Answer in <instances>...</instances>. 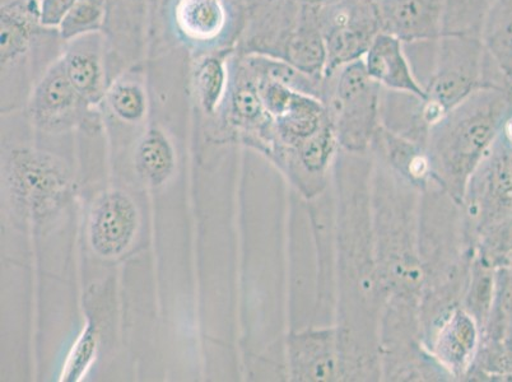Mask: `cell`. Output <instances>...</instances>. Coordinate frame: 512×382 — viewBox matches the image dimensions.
Listing matches in <instances>:
<instances>
[{"instance_id":"6da1fadb","label":"cell","mask_w":512,"mask_h":382,"mask_svg":"<svg viewBox=\"0 0 512 382\" xmlns=\"http://www.w3.org/2000/svg\"><path fill=\"white\" fill-rule=\"evenodd\" d=\"M372 241L384 309L420 312L422 191L379 158L371 185Z\"/></svg>"},{"instance_id":"7a4b0ae2","label":"cell","mask_w":512,"mask_h":382,"mask_svg":"<svg viewBox=\"0 0 512 382\" xmlns=\"http://www.w3.org/2000/svg\"><path fill=\"white\" fill-rule=\"evenodd\" d=\"M512 110V87H482L428 132L432 179L462 206L470 177Z\"/></svg>"},{"instance_id":"3957f363","label":"cell","mask_w":512,"mask_h":382,"mask_svg":"<svg viewBox=\"0 0 512 382\" xmlns=\"http://www.w3.org/2000/svg\"><path fill=\"white\" fill-rule=\"evenodd\" d=\"M65 41L40 21L39 0L0 7L2 91L20 90L27 100L45 72L62 58Z\"/></svg>"},{"instance_id":"277c9868","label":"cell","mask_w":512,"mask_h":382,"mask_svg":"<svg viewBox=\"0 0 512 382\" xmlns=\"http://www.w3.org/2000/svg\"><path fill=\"white\" fill-rule=\"evenodd\" d=\"M462 208L474 246L512 216V143L500 133L470 177Z\"/></svg>"},{"instance_id":"5b68a950","label":"cell","mask_w":512,"mask_h":382,"mask_svg":"<svg viewBox=\"0 0 512 382\" xmlns=\"http://www.w3.org/2000/svg\"><path fill=\"white\" fill-rule=\"evenodd\" d=\"M245 26L223 0H171L167 30L190 58L236 49Z\"/></svg>"},{"instance_id":"8992f818","label":"cell","mask_w":512,"mask_h":382,"mask_svg":"<svg viewBox=\"0 0 512 382\" xmlns=\"http://www.w3.org/2000/svg\"><path fill=\"white\" fill-rule=\"evenodd\" d=\"M102 34L110 83L125 69L146 62L152 30L166 21L170 0H106Z\"/></svg>"},{"instance_id":"52a82bcc","label":"cell","mask_w":512,"mask_h":382,"mask_svg":"<svg viewBox=\"0 0 512 382\" xmlns=\"http://www.w3.org/2000/svg\"><path fill=\"white\" fill-rule=\"evenodd\" d=\"M7 163L11 194L35 221L50 216L69 197L71 175L58 157L32 148H16Z\"/></svg>"},{"instance_id":"ba28073f","label":"cell","mask_w":512,"mask_h":382,"mask_svg":"<svg viewBox=\"0 0 512 382\" xmlns=\"http://www.w3.org/2000/svg\"><path fill=\"white\" fill-rule=\"evenodd\" d=\"M379 105V83L369 76L365 63L349 64L339 76L329 111L339 146L352 155L372 146L379 130Z\"/></svg>"},{"instance_id":"9c48e42d","label":"cell","mask_w":512,"mask_h":382,"mask_svg":"<svg viewBox=\"0 0 512 382\" xmlns=\"http://www.w3.org/2000/svg\"><path fill=\"white\" fill-rule=\"evenodd\" d=\"M96 109L69 81L62 58L39 79L26 104L31 124L48 134L65 133L88 123Z\"/></svg>"},{"instance_id":"30bf717a","label":"cell","mask_w":512,"mask_h":382,"mask_svg":"<svg viewBox=\"0 0 512 382\" xmlns=\"http://www.w3.org/2000/svg\"><path fill=\"white\" fill-rule=\"evenodd\" d=\"M222 118L228 127L248 135L269 153L277 148L274 120L259 95L254 74L246 67L241 55L235 51L231 58V82ZM221 110V111H222Z\"/></svg>"},{"instance_id":"8fae6325","label":"cell","mask_w":512,"mask_h":382,"mask_svg":"<svg viewBox=\"0 0 512 382\" xmlns=\"http://www.w3.org/2000/svg\"><path fill=\"white\" fill-rule=\"evenodd\" d=\"M287 356L293 381L343 380L342 332L338 325L291 333L287 339Z\"/></svg>"},{"instance_id":"7c38bea8","label":"cell","mask_w":512,"mask_h":382,"mask_svg":"<svg viewBox=\"0 0 512 382\" xmlns=\"http://www.w3.org/2000/svg\"><path fill=\"white\" fill-rule=\"evenodd\" d=\"M481 335L476 320L459 306L442 321L425 347L450 380H465L476 360Z\"/></svg>"},{"instance_id":"4fadbf2b","label":"cell","mask_w":512,"mask_h":382,"mask_svg":"<svg viewBox=\"0 0 512 382\" xmlns=\"http://www.w3.org/2000/svg\"><path fill=\"white\" fill-rule=\"evenodd\" d=\"M337 133L330 120L318 134L295 148L278 149L274 155L287 166L288 175L307 199L318 197L328 183L338 147Z\"/></svg>"},{"instance_id":"5bb4252c","label":"cell","mask_w":512,"mask_h":382,"mask_svg":"<svg viewBox=\"0 0 512 382\" xmlns=\"http://www.w3.org/2000/svg\"><path fill=\"white\" fill-rule=\"evenodd\" d=\"M138 227V212L132 199L121 191L101 195L92 209L90 242L102 258H114L128 249Z\"/></svg>"},{"instance_id":"9a60e30c","label":"cell","mask_w":512,"mask_h":382,"mask_svg":"<svg viewBox=\"0 0 512 382\" xmlns=\"http://www.w3.org/2000/svg\"><path fill=\"white\" fill-rule=\"evenodd\" d=\"M62 62L69 81L79 95L92 106L99 107L110 86L104 34L95 32L67 41Z\"/></svg>"},{"instance_id":"2e32d148","label":"cell","mask_w":512,"mask_h":382,"mask_svg":"<svg viewBox=\"0 0 512 382\" xmlns=\"http://www.w3.org/2000/svg\"><path fill=\"white\" fill-rule=\"evenodd\" d=\"M236 49H222L190 58L189 91L208 118L220 115L231 82V58Z\"/></svg>"},{"instance_id":"e0dca14e","label":"cell","mask_w":512,"mask_h":382,"mask_svg":"<svg viewBox=\"0 0 512 382\" xmlns=\"http://www.w3.org/2000/svg\"><path fill=\"white\" fill-rule=\"evenodd\" d=\"M147 62L138 63L111 81L100 106L119 123L139 125L150 113Z\"/></svg>"},{"instance_id":"ac0fdd59","label":"cell","mask_w":512,"mask_h":382,"mask_svg":"<svg viewBox=\"0 0 512 382\" xmlns=\"http://www.w3.org/2000/svg\"><path fill=\"white\" fill-rule=\"evenodd\" d=\"M365 65L367 73L377 83H383L395 92L402 91L427 99L425 90L413 78L397 37L390 34L376 35L367 50Z\"/></svg>"},{"instance_id":"d6986e66","label":"cell","mask_w":512,"mask_h":382,"mask_svg":"<svg viewBox=\"0 0 512 382\" xmlns=\"http://www.w3.org/2000/svg\"><path fill=\"white\" fill-rule=\"evenodd\" d=\"M372 146L379 151V157L386 165L392 167L395 172L417 189L425 190L432 183L430 160H428L426 148L420 144L400 137L388 129L377 130Z\"/></svg>"},{"instance_id":"ffe728a7","label":"cell","mask_w":512,"mask_h":382,"mask_svg":"<svg viewBox=\"0 0 512 382\" xmlns=\"http://www.w3.org/2000/svg\"><path fill=\"white\" fill-rule=\"evenodd\" d=\"M377 23H380L379 12L372 11L348 25L323 30L327 48V76L341 65L356 62L358 57L367 53L375 39Z\"/></svg>"},{"instance_id":"44dd1931","label":"cell","mask_w":512,"mask_h":382,"mask_svg":"<svg viewBox=\"0 0 512 382\" xmlns=\"http://www.w3.org/2000/svg\"><path fill=\"white\" fill-rule=\"evenodd\" d=\"M439 17V0H384L380 23L388 34L406 39L431 35Z\"/></svg>"},{"instance_id":"7402d4cb","label":"cell","mask_w":512,"mask_h":382,"mask_svg":"<svg viewBox=\"0 0 512 382\" xmlns=\"http://www.w3.org/2000/svg\"><path fill=\"white\" fill-rule=\"evenodd\" d=\"M175 149L164 129L151 127L138 143L136 163L139 174L153 186L169 180L175 169Z\"/></svg>"},{"instance_id":"603a6c76","label":"cell","mask_w":512,"mask_h":382,"mask_svg":"<svg viewBox=\"0 0 512 382\" xmlns=\"http://www.w3.org/2000/svg\"><path fill=\"white\" fill-rule=\"evenodd\" d=\"M278 58L314 77L327 65V48L320 32L309 27V22H301L287 37Z\"/></svg>"},{"instance_id":"cb8c5ba5","label":"cell","mask_w":512,"mask_h":382,"mask_svg":"<svg viewBox=\"0 0 512 382\" xmlns=\"http://www.w3.org/2000/svg\"><path fill=\"white\" fill-rule=\"evenodd\" d=\"M496 269L495 265L476 254L462 301L463 309L476 320L481 334L487 324L493 298H495Z\"/></svg>"},{"instance_id":"d4e9b609","label":"cell","mask_w":512,"mask_h":382,"mask_svg":"<svg viewBox=\"0 0 512 382\" xmlns=\"http://www.w3.org/2000/svg\"><path fill=\"white\" fill-rule=\"evenodd\" d=\"M481 339L491 340L512 349V267L496 269V291L492 309Z\"/></svg>"},{"instance_id":"484cf974","label":"cell","mask_w":512,"mask_h":382,"mask_svg":"<svg viewBox=\"0 0 512 382\" xmlns=\"http://www.w3.org/2000/svg\"><path fill=\"white\" fill-rule=\"evenodd\" d=\"M487 35L493 59L507 81L512 83V0H497Z\"/></svg>"},{"instance_id":"4316f807","label":"cell","mask_w":512,"mask_h":382,"mask_svg":"<svg viewBox=\"0 0 512 382\" xmlns=\"http://www.w3.org/2000/svg\"><path fill=\"white\" fill-rule=\"evenodd\" d=\"M106 0H76L59 26V35L67 43L77 37L104 31Z\"/></svg>"},{"instance_id":"83f0119b","label":"cell","mask_w":512,"mask_h":382,"mask_svg":"<svg viewBox=\"0 0 512 382\" xmlns=\"http://www.w3.org/2000/svg\"><path fill=\"white\" fill-rule=\"evenodd\" d=\"M512 253V216L498 223L486 234L479 237L476 242V254L482 256L487 262L501 267L507 256Z\"/></svg>"},{"instance_id":"f1b7e54d","label":"cell","mask_w":512,"mask_h":382,"mask_svg":"<svg viewBox=\"0 0 512 382\" xmlns=\"http://www.w3.org/2000/svg\"><path fill=\"white\" fill-rule=\"evenodd\" d=\"M97 349V333L95 325L88 324L85 332L78 339L71 356L68 358L67 366L63 372V381L76 382L86 374L95 358Z\"/></svg>"},{"instance_id":"f546056e","label":"cell","mask_w":512,"mask_h":382,"mask_svg":"<svg viewBox=\"0 0 512 382\" xmlns=\"http://www.w3.org/2000/svg\"><path fill=\"white\" fill-rule=\"evenodd\" d=\"M76 0H39L40 21L48 29H59Z\"/></svg>"},{"instance_id":"4dcf8cb0","label":"cell","mask_w":512,"mask_h":382,"mask_svg":"<svg viewBox=\"0 0 512 382\" xmlns=\"http://www.w3.org/2000/svg\"><path fill=\"white\" fill-rule=\"evenodd\" d=\"M291 2H301V3H307V4H318V3H324L328 2V0H291Z\"/></svg>"},{"instance_id":"1f68e13d","label":"cell","mask_w":512,"mask_h":382,"mask_svg":"<svg viewBox=\"0 0 512 382\" xmlns=\"http://www.w3.org/2000/svg\"><path fill=\"white\" fill-rule=\"evenodd\" d=\"M15 2H17V0H0V7L8 6V4Z\"/></svg>"},{"instance_id":"d6a6232c","label":"cell","mask_w":512,"mask_h":382,"mask_svg":"<svg viewBox=\"0 0 512 382\" xmlns=\"http://www.w3.org/2000/svg\"><path fill=\"white\" fill-rule=\"evenodd\" d=\"M505 264L510 265V267H512V253L509 256H507Z\"/></svg>"}]
</instances>
